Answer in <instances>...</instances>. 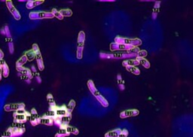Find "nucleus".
<instances>
[{
	"mask_svg": "<svg viewBox=\"0 0 193 137\" xmlns=\"http://www.w3.org/2000/svg\"><path fill=\"white\" fill-rule=\"evenodd\" d=\"M30 124H32V126H37L38 124H39V120H40V116H39V114H38L36 109H32L31 111H30Z\"/></svg>",
	"mask_w": 193,
	"mask_h": 137,
	"instance_id": "nucleus-6",
	"label": "nucleus"
},
{
	"mask_svg": "<svg viewBox=\"0 0 193 137\" xmlns=\"http://www.w3.org/2000/svg\"><path fill=\"white\" fill-rule=\"evenodd\" d=\"M11 135H12V132H11V129L9 127L6 131H5V132H4L2 135L1 137H11Z\"/></svg>",
	"mask_w": 193,
	"mask_h": 137,
	"instance_id": "nucleus-22",
	"label": "nucleus"
},
{
	"mask_svg": "<svg viewBox=\"0 0 193 137\" xmlns=\"http://www.w3.org/2000/svg\"><path fill=\"white\" fill-rule=\"evenodd\" d=\"M5 111H16L21 109H25L24 103H12L7 104L4 106Z\"/></svg>",
	"mask_w": 193,
	"mask_h": 137,
	"instance_id": "nucleus-5",
	"label": "nucleus"
},
{
	"mask_svg": "<svg viewBox=\"0 0 193 137\" xmlns=\"http://www.w3.org/2000/svg\"><path fill=\"white\" fill-rule=\"evenodd\" d=\"M47 100H48L50 108H55L56 106H56L55 99H54L53 96H52V94H51V93H48V94H47Z\"/></svg>",
	"mask_w": 193,
	"mask_h": 137,
	"instance_id": "nucleus-16",
	"label": "nucleus"
},
{
	"mask_svg": "<svg viewBox=\"0 0 193 137\" xmlns=\"http://www.w3.org/2000/svg\"><path fill=\"white\" fill-rule=\"evenodd\" d=\"M75 102L74 100H71L70 102V103L68 104L67 107H66V110H67L68 113H70V114H71L72 111H73V110L74 109V108H75Z\"/></svg>",
	"mask_w": 193,
	"mask_h": 137,
	"instance_id": "nucleus-19",
	"label": "nucleus"
},
{
	"mask_svg": "<svg viewBox=\"0 0 193 137\" xmlns=\"http://www.w3.org/2000/svg\"><path fill=\"white\" fill-rule=\"evenodd\" d=\"M2 70V76L4 78H8V75H9V68H8V64L5 61H3Z\"/></svg>",
	"mask_w": 193,
	"mask_h": 137,
	"instance_id": "nucleus-14",
	"label": "nucleus"
},
{
	"mask_svg": "<svg viewBox=\"0 0 193 137\" xmlns=\"http://www.w3.org/2000/svg\"><path fill=\"white\" fill-rule=\"evenodd\" d=\"M12 127H17V128H25L23 124H19V123H17V122H14V123L12 124Z\"/></svg>",
	"mask_w": 193,
	"mask_h": 137,
	"instance_id": "nucleus-23",
	"label": "nucleus"
},
{
	"mask_svg": "<svg viewBox=\"0 0 193 137\" xmlns=\"http://www.w3.org/2000/svg\"><path fill=\"white\" fill-rule=\"evenodd\" d=\"M60 13L63 17H70L72 15V12L70 9H62L60 11Z\"/></svg>",
	"mask_w": 193,
	"mask_h": 137,
	"instance_id": "nucleus-21",
	"label": "nucleus"
},
{
	"mask_svg": "<svg viewBox=\"0 0 193 137\" xmlns=\"http://www.w3.org/2000/svg\"><path fill=\"white\" fill-rule=\"evenodd\" d=\"M5 35H7V37L8 38H11V33H10V31H9V28H8V26H5Z\"/></svg>",
	"mask_w": 193,
	"mask_h": 137,
	"instance_id": "nucleus-24",
	"label": "nucleus"
},
{
	"mask_svg": "<svg viewBox=\"0 0 193 137\" xmlns=\"http://www.w3.org/2000/svg\"><path fill=\"white\" fill-rule=\"evenodd\" d=\"M30 112L26 111L25 109H21L18 111H14L13 114L14 122H17L19 124H24L27 120H30Z\"/></svg>",
	"mask_w": 193,
	"mask_h": 137,
	"instance_id": "nucleus-1",
	"label": "nucleus"
},
{
	"mask_svg": "<svg viewBox=\"0 0 193 137\" xmlns=\"http://www.w3.org/2000/svg\"><path fill=\"white\" fill-rule=\"evenodd\" d=\"M2 64H3V60L0 61V81H1L2 78Z\"/></svg>",
	"mask_w": 193,
	"mask_h": 137,
	"instance_id": "nucleus-25",
	"label": "nucleus"
},
{
	"mask_svg": "<svg viewBox=\"0 0 193 137\" xmlns=\"http://www.w3.org/2000/svg\"><path fill=\"white\" fill-rule=\"evenodd\" d=\"M6 5H7V8H8V9L9 10L10 13L12 14V16L14 17V19L17 20V21H19V20H21V14H20L19 12L15 8V7H14V5H13V3H12V1H10V0H8V1H6Z\"/></svg>",
	"mask_w": 193,
	"mask_h": 137,
	"instance_id": "nucleus-4",
	"label": "nucleus"
},
{
	"mask_svg": "<svg viewBox=\"0 0 193 137\" xmlns=\"http://www.w3.org/2000/svg\"><path fill=\"white\" fill-rule=\"evenodd\" d=\"M66 130H67V132L70 133H73V134H75V135H77L79 133V130L76 129V128L73 127H71V126H69L67 125L66 127Z\"/></svg>",
	"mask_w": 193,
	"mask_h": 137,
	"instance_id": "nucleus-18",
	"label": "nucleus"
},
{
	"mask_svg": "<svg viewBox=\"0 0 193 137\" xmlns=\"http://www.w3.org/2000/svg\"><path fill=\"white\" fill-rule=\"evenodd\" d=\"M27 62V59L26 56L23 55L22 57L20 58L16 62V68H20V67H23V66Z\"/></svg>",
	"mask_w": 193,
	"mask_h": 137,
	"instance_id": "nucleus-15",
	"label": "nucleus"
},
{
	"mask_svg": "<svg viewBox=\"0 0 193 137\" xmlns=\"http://www.w3.org/2000/svg\"><path fill=\"white\" fill-rule=\"evenodd\" d=\"M30 20H39V19H51L54 15L51 12H32L29 14Z\"/></svg>",
	"mask_w": 193,
	"mask_h": 137,
	"instance_id": "nucleus-2",
	"label": "nucleus"
},
{
	"mask_svg": "<svg viewBox=\"0 0 193 137\" xmlns=\"http://www.w3.org/2000/svg\"><path fill=\"white\" fill-rule=\"evenodd\" d=\"M70 133L67 132L66 130V127H60L59 131L55 134V137H66L68 136Z\"/></svg>",
	"mask_w": 193,
	"mask_h": 137,
	"instance_id": "nucleus-13",
	"label": "nucleus"
},
{
	"mask_svg": "<svg viewBox=\"0 0 193 137\" xmlns=\"http://www.w3.org/2000/svg\"><path fill=\"white\" fill-rule=\"evenodd\" d=\"M3 57H4V54H3L2 50H0V61L2 60Z\"/></svg>",
	"mask_w": 193,
	"mask_h": 137,
	"instance_id": "nucleus-27",
	"label": "nucleus"
},
{
	"mask_svg": "<svg viewBox=\"0 0 193 137\" xmlns=\"http://www.w3.org/2000/svg\"><path fill=\"white\" fill-rule=\"evenodd\" d=\"M17 72L21 73L23 79H24L25 81H28L32 79V71L30 69H29L27 68L23 67H23L17 68Z\"/></svg>",
	"mask_w": 193,
	"mask_h": 137,
	"instance_id": "nucleus-7",
	"label": "nucleus"
},
{
	"mask_svg": "<svg viewBox=\"0 0 193 137\" xmlns=\"http://www.w3.org/2000/svg\"><path fill=\"white\" fill-rule=\"evenodd\" d=\"M51 12L52 13V14L54 15V17H57V19L63 20V18H64V17H63V16L60 14V12H59V11H57V9H55V8H53Z\"/></svg>",
	"mask_w": 193,
	"mask_h": 137,
	"instance_id": "nucleus-20",
	"label": "nucleus"
},
{
	"mask_svg": "<svg viewBox=\"0 0 193 137\" xmlns=\"http://www.w3.org/2000/svg\"><path fill=\"white\" fill-rule=\"evenodd\" d=\"M45 115L47 117H49V118H51L52 119H55L56 117H57V114H56L55 108H50L48 111H47L46 114H45Z\"/></svg>",
	"mask_w": 193,
	"mask_h": 137,
	"instance_id": "nucleus-17",
	"label": "nucleus"
},
{
	"mask_svg": "<svg viewBox=\"0 0 193 137\" xmlns=\"http://www.w3.org/2000/svg\"><path fill=\"white\" fill-rule=\"evenodd\" d=\"M24 55L26 56L27 61H32L36 58V53L33 50H29L25 52Z\"/></svg>",
	"mask_w": 193,
	"mask_h": 137,
	"instance_id": "nucleus-12",
	"label": "nucleus"
},
{
	"mask_svg": "<svg viewBox=\"0 0 193 137\" xmlns=\"http://www.w3.org/2000/svg\"><path fill=\"white\" fill-rule=\"evenodd\" d=\"M55 109L57 117H63L68 114V111L67 110H66V107L65 106H61V107L56 106Z\"/></svg>",
	"mask_w": 193,
	"mask_h": 137,
	"instance_id": "nucleus-10",
	"label": "nucleus"
},
{
	"mask_svg": "<svg viewBox=\"0 0 193 137\" xmlns=\"http://www.w3.org/2000/svg\"><path fill=\"white\" fill-rule=\"evenodd\" d=\"M39 124H44L46 126H52L54 124L53 119L47 117L46 115H43L42 117H40V120H39Z\"/></svg>",
	"mask_w": 193,
	"mask_h": 137,
	"instance_id": "nucleus-11",
	"label": "nucleus"
},
{
	"mask_svg": "<svg viewBox=\"0 0 193 137\" xmlns=\"http://www.w3.org/2000/svg\"><path fill=\"white\" fill-rule=\"evenodd\" d=\"M32 50L35 51L36 53V63H37V66L38 68H39V71H42L44 70L45 66H44V62H43V59L42 57H41L40 50H39V45L37 44H33L32 45Z\"/></svg>",
	"mask_w": 193,
	"mask_h": 137,
	"instance_id": "nucleus-3",
	"label": "nucleus"
},
{
	"mask_svg": "<svg viewBox=\"0 0 193 137\" xmlns=\"http://www.w3.org/2000/svg\"><path fill=\"white\" fill-rule=\"evenodd\" d=\"M8 45H9V50L10 52L12 54H13L14 52V45H13V43L12 42H9V44H8Z\"/></svg>",
	"mask_w": 193,
	"mask_h": 137,
	"instance_id": "nucleus-26",
	"label": "nucleus"
},
{
	"mask_svg": "<svg viewBox=\"0 0 193 137\" xmlns=\"http://www.w3.org/2000/svg\"><path fill=\"white\" fill-rule=\"evenodd\" d=\"M44 3L43 0H30V1H27L26 7L28 9H32V8H35V7L40 5Z\"/></svg>",
	"mask_w": 193,
	"mask_h": 137,
	"instance_id": "nucleus-9",
	"label": "nucleus"
},
{
	"mask_svg": "<svg viewBox=\"0 0 193 137\" xmlns=\"http://www.w3.org/2000/svg\"><path fill=\"white\" fill-rule=\"evenodd\" d=\"M11 132H12V135L11 137H17L23 135L25 132V128H17L14 127H10Z\"/></svg>",
	"mask_w": 193,
	"mask_h": 137,
	"instance_id": "nucleus-8",
	"label": "nucleus"
}]
</instances>
